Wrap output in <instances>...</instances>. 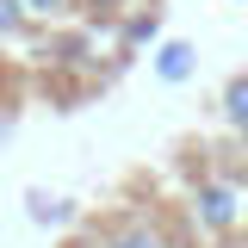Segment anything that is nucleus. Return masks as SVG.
I'll return each instance as SVG.
<instances>
[{"instance_id":"7","label":"nucleus","mask_w":248,"mask_h":248,"mask_svg":"<svg viewBox=\"0 0 248 248\" xmlns=\"http://www.w3.org/2000/svg\"><path fill=\"white\" fill-rule=\"evenodd\" d=\"M62 248H106V242H99V230H75V236H68Z\"/></svg>"},{"instance_id":"1","label":"nucleus","mask_w":248,"mask_h":248,"mask_svg":"<svg viewBox=\"0 0 248 248\" xmlns=\"http://www.w3.org/2000/svg\"><path fill=\"white\" fill-rule=\"evenodd\" d=\"M192 217H199V230L211 242H236L242 223H248V205H242V192L230 180H199L192 186Z\"/></svg>"},{"instance_id":"4","label":"nucleus","mask_w":248,"mask_h":248,"mask_svg":"<svg viewBox=\"0 0 248 248\" xmlns=\"http://www.w3.org/2000/svg\"><path fill=\"white\" fill-rule=\"evenodd\" d=\"M223 124L248 143V68H242V75H230V87H223Z\"/></svg>"},{"instance_id":"6","label":"nucleus","mask_w":248,"mask_h":248,"mask_svg":"<svg viewBox=\"0 0 248 248\" xmlns=\"http://www.w3.org/2000/svg\"><path fill=\"white\" fill-rule=\"evenodd\" d=\"M25 6H31V19H68L81 0H25Z\"/></svg>"},{"instance_id":"3","label":"nucleus","mask_w":248,"mask_h":248,"mask_svg":"<svg viewBox=\"0 0 248 248\" xmlns=\"http://www.w3.org/2000/svg\"><path fill=\"white\" fill-rule=\"evenodd\" d=\"M192 56H199V50H192L186 37H168V44L155 50V75H161V81H186V75H192Z\"/></svg>"},{"instance_id":"2","label":"nucleus","mask_w":248,"mask_h":248,"mask_svg":"<svg viewBox=\"0 0 248 248\" xmlns=\"http://www.w3.org/2000/svg\"><path fill=\"white\" fill-rule=\"evenodd\" d=\"M93 230H99L106 248H180L174 242V223L161 211H118L106 223H93Z\"/></svg>"},{"instance_id":"5","label":"nucleus","mask_w":248,"mask_h":248,"mask_svg":"<svg viewBox=\"0 0 248 248\" xmlns=\"http://www.w3.org/2000/svg\"><path fill=\"white\" fill-rule=\"evenodd\" d=\"M0 31H6V37H25L31 31V6L25 0H0Z\"/></svg>"}]
</instances>
